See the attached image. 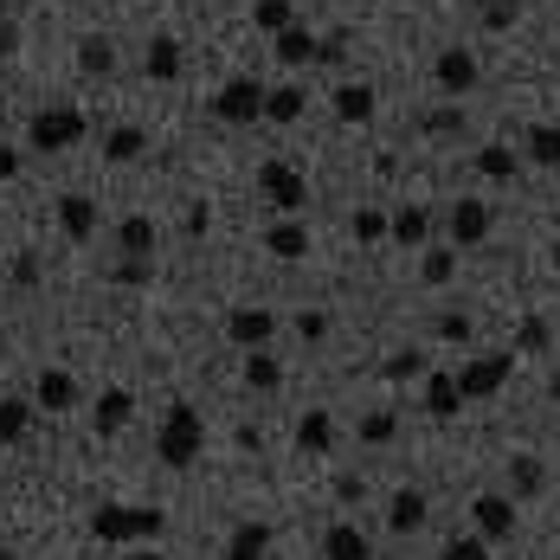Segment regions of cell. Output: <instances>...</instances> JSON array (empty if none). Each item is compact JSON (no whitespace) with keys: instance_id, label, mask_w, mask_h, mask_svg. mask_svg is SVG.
Returning a JSON list of instances; mask_svg holds the SVG:
<instances>
[{"instance_id":"1","label":"cell","mask_w":560,"mask_h":560,"mask_svg":"<svg viewBox=\"0 0 560 560\" xmlns=\"http://www.w3.org/2000/svg\"><path fill=\"white\" fill-rule=\"evenodd\" d=\"M200 451H207V419H200L187 399H174L168 419H162V432H155V457H162L168 470H187Z\"/></svg>"},{"instance_id":"2","label":"cell","mask_w":560,"mask_h":560,"mask_svg":"<svg viewBox=\"0 0 560 560\" xmlns=\"http://www.w3.org/2000/svg\"><path fill=\"white\" fill-rule=\"evenodd\" d=\"M162 528H168L162 509H136V503H104L91 515L97 541H162Z\"/></svg>"},{"instance_id":"3","label":"cell","mask_w":560,"mask_h":560,"mask_svg":"<svg viewBox=\"0 0 560 560\" xmlns=\"http://www.w3.org/2000/svg\"><path fill=\"white\" fill-rule=\"evenodd\" d=\"M84 136H91V122H84V110H71V104H52V110H39L26 122L33 155H65V149H78Z\"/></svg>"},{"instance_id":"4","label":"cell","mask_w":560,"mask_h":560,"mask_svg":"<svg viewBox=\"0 0 560 560\" xmlns=\"http://www.w3.org/2000/svg\"><path fill=\"white\" fill-rule=\"evenodd\" d=\"M509 374H515V354H477V361H464L451 381H457V393H464V399H497Z\"/></svg>"},{"instance_id":"5","label":"cell","mask_w":560,"mask_h":560,"mask_svg":"<svg viewBox=\"0 0 560 560\" xmlns=\"http://www.w3.org/2000/svg\"><path fill=\"white\" fill-rule=\"evenodd\" d=\"M258 194H265L278 213H303V207H310V180L290 168V162H258Z\"/></svg>"},{"instance_id":"6","label":"cell","mask_w":560,"mask_h":560,"mask_svg":"<svg viewBox=\"0 0 560 560\" xmlns=\"http://www.w3.org/2000/svg\"><path fill=\"white\" fill-rule=\"evenodd\" d=\"M213 116H220V122H258V116H265V84H258V78H232V84H220Z\"/></svg>"},{"instance_id":"7","label":"cell","mask_w":560,"mask_h":560,"mask_svg":"<svg viewBox=\"0 0 560 560\" xmlns=\"http://www.w3.org/2000/svg\"><path fill=\"white\" fill-rule=\"evenodd\" d=\"M271 336H278V310H265V303H245L225 316V341H238V348H265Z\"/></svg>"},{"instance_id":"8","label":"cell","mask_w":560,"mask_h":560,"mask_svg":"<svg viewBox=\"0 0 560 560\" xmlns=\"http://www.w3.org/2000/svg\"><path fill=\"white\" fill-rule=\"evenodd\" d=\"M265 252L283 258V265H296V258H310V225L296 220V213H283V220L265 225Z\"/></svg>"},{"instance_id":"9","label":"cell","mask_w":560,"mask_h":560,"mask_svg":"<svg viewBox=\"0 0 560 560\" xmlns=\"http://www.w3.org/2000/svg\"><path fill=\"white\" fill-rule=\"evenodd\" d=\"M432 78H439L445 97H464V91L477 84V58L464 52V46H445V52L432 58Z\"/></svg>"},{"instance_id":"10","label":"cell","mask_w":560,"mask_h":560,"mask_svg":"<svg viewBox=\"0 0 560 560\" xmlns=\"http://www.w3.org/2000/svg\"><path fill=\"white\" fill-rule=\"evenodd\" d=\"M470 515H477V535H483V541H509V535H515V497H497V490H490V497L470 503Z\"/></svg>"},{"instance_id":"11","label":"cell","mask_w":560,"mask_h":560,"mask_svg":"<svg viewBox=\"0 0 560 560\" xmlns=\"http://www.w3.org/2000/svg\"><path fill=\"white\" fill-rule=\"evenodd\" d=\"M445 225H451V238H457V245H483V238H490V225H497V213H490L483 200H457V207L445 213Z\"/></svg>"},{"instance_id":"12","label":"cell","mask_w":560,"mask_h":560,"mask_svg":"<svg viewBox=\"0 0 560 560\" xmlns=\"http://www.w3.org/2000/svg\"><path fill=\"white\" fill-rule=\"evenodd\" d=\"M425 515H432V503H425V490H393V503H387V528L393 535H419L425 528Z\"/></svg>"},{"instance_id":"13","label":"cell","mask_w":560,"mask_h":560,"mask_svg":"<svg viewBox=\"0 0 560 560\" xmlns=\"http://www.w3.org/2000/svg\"><path fill=\"white\" fill-rule=\"evenodd\" d=\"M58 225H65V238H71V245H84V238L97 232V200L65 194V200H58Z\"/></svg>"},{"instance_id":"14","label":"cell","mask_w":560,"mask_h":560,"mask_svg":"<svg viewBox=\"0 0 560 560\" xmlns=\"http://www.w3.org/2000/svg\"><path fill=\"white\" fill-rule=\"evenodd\" d=\"M323 560H374V541H368L354 522H336V528L323 535Z\"/></svg>"},{"instance_id":"15","label":"cell","mask_w":560,"mask_h":560,"mask_svg":"<svg viewBox=\"0 0 560 560\" xmlns=\"http://www.w3.org/2000/svg\"><path fill=\"white\" fill-rule=\"evenodd\" d=\"M129 419H136V393H129V387L97 393V412H91V425H97V432H122Z\"/></svg>"},{"instance_id":"16","label":"cell","mask_w":560,"mask_h":560,"mask_svg":"<svg viewBox=\"0 0 560 560\" xmlns=\"http://www.w3.org/2000/svg\"><path fill=\"white\" fill-rule=\"evenodd\" d=\"M155 220L149 213H129V220L116 225V245H122V258H155Z\"/></svg>"},{"instance_id":"17","label":"cell","mask_w":560,"mask_h":560,"mask_svg":"<svg viewBox=\"0 0 560 560\" xmlns=\"http://www.w3.org/2000/svg\"><path fill=\"white\" fill-rule=\"evenodd\" d=\"M271 555V528L265 522H238L232 541H225V560H265Z\"/></svg>"},{"instance_id":"18","label":"cell","mask_w":560,"mask_h":560,"mask_svg":"<svg viewBox=\"0 0 560 560\" xmlns=\"http://www.w3.org/2000/svg\"><path fill=\"white\" fill-rule=\"evenodd\" d=\"M33 399H39L46 412H65V406H78V381H71L65 368H46V374H39V387H33Z\"/></svg>"},{"instance_id":"19","label":"cell","mask_w":560,"mask_h":560,"mask_svg":"<svg viewBox=\"0 0 560 560\" xmlns=\"http://www.w3.org/2000/svg\"><path fill=\"white\" fill-rule=\"evenodd\" d=\"M425 412H432V419H457V412H464V393H457L451 374H425Z\"/></svg>"},{"instance_id":"20","label":"cell","mask_w":560,"mask_h":560,"mask_svg":"<svg viewBox=\"0 0 560 560\" xmlns=\"http://www.w3.org/2000/svg\"><path fill=\"white\" fill-rule=\"evenodd\" d=\"M310 110V97L296 91V84H278V91H265V122H278V129H290L296 116Z\"/></svg>"},{"instance_id":"21","label":"cell","mask_w":560,"mask_h":560,"mask_svg":"<svg viewBox=\"0 0 560 560\" xmlns=\"http://www.w3.org/2000/svg\"><path fill=\"white\" fill-rule=\"evenodd\" d=\"M142 149H149V136H142V129H129V122L104 136V162H116V168H129V162H142Z\"/></svg>"},{"instance_id":"22","label":"cell","mask_w":560,"mask_h":560,"mask_svg":"<svg viewBox=\"0 0 560 560\" xmlns=\"http://www.w3.org/2000/svg\"><path fill=\"white\" fill-rule=\"evenodd\" d=\"M142 71H149L155 84H174V78H180V46H174L168 33H162V39H149V58H142Z\"/></svg>"},{"instance_id":"23","label":"cell","mask_w":560,"mask_h":560,"mask_svg":"<svg viewBox=\"0 0 560 560\" xmlns=\"http://www.w3.org/2000/svg\"><path fill=\"white\" fill-rule=\"evenodd\" d=\"M509 490H515V503L541 497V490H548V470H541V457H515V464H509Z\"/></svg>"},{"instance_id":"24","label":"cell","mask_w":560,"mask_h":560,"mask_svg":"<svg viewBox=\"0 0 560 560\" xmlns=\"http://www.w3.org/2000/svg\"><path fill=\"white\" fill-rule=\"evenodd\" d=\"M245 387L252 393H278L283 387V368L265 354V348H245Z\"/></svg>"},{"instance_id":"25","label":"cell","mask_w":560,"mask_h":560,"mask_svg":"<svg viewBox=\"0 0 560 560\" xmlns=\"http://www.w3.org/2000/svg\"><path fill=\"white\" fill-rule=\"evenodd\" d=\"M296 445L323 457V451L336 445V419H329V412H303V419H296Z\"/></svg>"},{"instance_id":"26","label":"cell","mask_w":560,"mask_h":560,"mask_svg":"<svg viewBox=\"0 0 560 560\" xmlns=\"http://www.w3.org/2000/svg\"><path fill=\"white\" fill-rule=\"evenodd\" d=\"M522 149H528V162H535V168H560V129H555V122H535Z\"/></svg>"},{"instance_id":"27","label":"cell","mask_w":560,"mask_h":560,"mask_svg":"<svg viewBox=\"0 0 560 560\" xmlns=\"http://www.w3.org/2000/svg\"><path fill=\"white\" fill-rule=\"evenodd\" d=\"M387 232L399 238V245H425V232H432V213H425V207H399V213L387 220Z\"/></svg>"},{"instance_id":"28","label":"cell","mask_w":560,"mask_h":560,"mask_svg":"<svg viewBox=\"0 0 560 560\" xmlns=\"http://www.w3.org/2000/svg\"><path fill=\"white\" fill-rule=\"evenodd\" d=\"M336 116L341 122H368V116H374V84H341L336 91Z\"/></svg>"},{"instance_id":"29","label":"cell","mask_w":560,"mask_h":560,"mask_svg":"<svg viewBox=\"0 0 560 560\" xmlns=\"http://www.w3.org/2000/svg\"><path fill=\"white\" fill-rule=\"evenodd\" d=\"M26 425H33V406H26V399H0V451L20 445Z\"/></svg>"},{"instance_id":"30","label":"cell","mask_w":560,"mask_h":560,"mask_svg":"<svg viewBox=\"0 0 560 560\" xmlns=\"http://www.w3.org/2000/svg\"><path fill=\"white\" fill-rule=\"evenodd\" d=\"M78 65H84L91 78H110V71H116V52H110V39H104V33H91V39L78 46Z\"/></svg>"},{"instance_id":"31","label":"cell","mask_w":560,"mask_h":560,"mask_svg":"<svg viewBox=\"0 0 560 560\" xmlns=\"http://www.w3.org/2000/svg\"><path fill=\"white\" fill-rule=\"evenodd\" d=\"M278 58L283 65H316V39H310L303 26H283L278 33Z\"/></svg>"},{"instance_id":"32","label":"cell","mask_w":560,"mask_h":560,"mask_svg":"<svg viewBox=\"0 0 560 560\" xmlns=\"http://www.w3.org/2000/svg\"><path fill=\"white\" fill-rule=\"evenodd\" d=\"M477 168L490 174V180H515V149H503V142H483V149H477Z\"/></svg>"},{"instance_id":"33","label":"cell","mask_w":560,"mask_h":560,"mask_svg":"<svg viewBox=\"0 0 560 560\" xmlns=\"http://www.w3.org/2000/svg\"><path fill=\"white\" fill-rule=\"evenodd\" d=\"M252 20H258V33H283V26H296V7L290 0H258Z\"/></svg>"},{"instance_id":"34","label":"cell","mask_w":560,"mask_h":560,"mask_svg":"<svg viewBox=\"0 0 560 560\" xmlns=\"http://www.w3.org/2000/svg\"><path fill=\"white\" fill-rule=\"evenodd\" d=\"M381 374H387V381H419V374H425V354H419V348H399V354H387Z\"/></svg>"},{"instance_id":"35","label":"cell","mask_w":560,"mask_h":560,"mask_svg":"<svg viewBox=\"0 0 560 560\" xmlns=\"http://www.w3.org/2000/svg\"><path fill=\"white\" fill-rule=\"evenodd\" d=\"M548 341H555V329H548L541 316H528V323L515 329V348H522V354H548Z\"/></svg>"},{"instance_id":"36","label":"cell","mask_w":560,"mask_h":560,"mask_svg":"<svg viewBox=\"0 0 560 560\" xmlns=\"http://www.w3.org/2000/svg\"><path fill=\"white\" fill-rule=\"evenodd\" d=\"M393 432H399L393 412H368V419H361V445H393Z\"/></svg>"},{"instance_id":"37","label":"cell","mask_w":560,"mask_h":560,"mask_svg":"<svg viewBox=\"0 0 560 560\" xmlns=\"http://www.w3.org/2000/svg\"><path fill=\"white\" fill-rule=\"evenodd\" d=\"M354 238H361V245L387 238V213H381V207H361V213H354Z\"/></svg>"},{"instance_id":"38","label":"cell","mask_w":560,"mask_h":560,"mask_svg":"<svg viewBox=\"0 0 560 560\" xmlns=\"http://www.w3.org/2000/svg\"><path fill=\"white\" fill-rule=\"evenodd\" d=\"M515 13H522V0H483V26H490V33H509Z\"/></svg>"},{"instance_id":"39","label":"cell","mask_w":560,"mask_h":560,"mask_svg":"<svg viewBox=\"0 0 560 560\" xmlns=\"http://www.w3.org/2000/svg\"><path fill=\"white\" fill-rule=\"evenodd\" d=\"M149 278H155V258H122V265L110 271V283H129V290L149 283Z\"/></svg>"},{"instance_id":"40","label":"cell","mask_w":560,"mask_h":560,"mask_svg":"<svg viewBox=\"0 0 560 560\" xmlns=\"http://www.w3.org/2000/svg\"><path fill=\"white\" fill-rule=\"evenodd\" d=\"M445 560H490V541L483 535H457V541H445Z\"/></svg>"},{"instance_id":"41","label":"cell","mask_w":560,"mask_h":560,"mask_svg":"<svg viewBox=\"0 0 560 560\" xmlns=\"http://www.w3.org/2000/svg\"><path fill=\"white\" fill-rule=\"evenodd\" d=\"M451 278H457V258H451V252H425V283L439 290V283H451Z\"/></svg>"},{"instance_id":"42","label":"cell","mask_w":560,"mask_h":560,"mask_svg":"<svg viewBox=\"0 0 560 560\" xmlns=\"http://www.w3.org/2000/svg\"><path fill=\"white\" fill-rule=\"evenodd\" d=\"M439 341H470V316H464V310L439 316Z\"/></svg>"},{"instance_id":"43","label":"cell","mask_w":560,"mask_h":560,"mask_svg":"<svg viewBox=\"0 0 560 560\" xmlns=\"http://www.w3.org/2000/svg\"><path fill=\"white\" fill-rule=\"evenodd\" d=\"M296 336H303V341H323V336H329V316H323V310H303V316H296Z\"/></svg>"},{"instance_id":"44","label":"cell","mask_w":560,"mask_h":560,"mask_svg":"<svg viewBox=\"0 0 560 560\" xmlns=\"http://www.w3.org/2000/svg\"><path fill=\"white\" fill-rule=\"evenodd\" d=\"M425 129H432V136H457V129H464V110H432Z\"/></svg>"},{"instance_id":"45","label":"cell","mask_w":560,"mask_h":560,"mask_svg":"<svg viewBox=\"0 0 560 560\" xmlns=\"http://www.w3.org/2000/svg\"><path fill=\"white\" fill-rule=\"evenodd\" d=\"M336 503H361V477H354V470L336 477Z\"/></svg>"},{"instance_id":"46","label":"cell","mask_w":560,"mask_h":560,"mask_svg":"<svg viewBox=\"0 0 560 560\" xmlns=\"http://www.w3.org/2000/svg\"><path fill=\"white\" fill-rule=\"evenodd\" d=\"M13 46H20V33H13V20H7V7H0V58L13 52Z\"/></svg>"},{"instance_id":"47","label":"cell","mask_w":560,"mask_h":560,"mask_svg":"<svg viewBox=\"0 0 560 560\" xmlns=\"http://www.w3.org/2000/svg\"><path fill=\"white\" fill-rule=\"evenodd\" d=\"M207 225H213V213H207V207H194V213H187V232H194V238H207Z\"/></svg>"},{"instance_id":"48","label":"cell","mask_w":560,"mask_h":560,"mask_svg":"<svg viewBox=\"0 0 560 560\" xmlns=\"http://www.w3.org/2000/svg\"><path fill=\"white\" fill-rule=\"evenodd\" d=\"M13 283H39V265H33V252H26V258L13 265Z\"/></svg>"},{"instance_id":"49","label":"cell","mask_w":560,"mask_h":560,"mask_svg":"<svg viewBox=\"0 0 560 560\" xmlns=\"http://www.w3.org/2000/svg\"><path fill=\"white\" fill-rule=\"evenodd\" d=\"M13 174H20V155H13V149L0 142V180H13Z\"/></svg>"},{"instance_id":"50","label":"cell","mask_w":560,"mask_h":560,"mask_svg":"<svg viewBox=\"0 0 560 560\" xmlns=\"http://www.w3.org/2000/svg\"><path fill=\"white\" fill-rule=\"evenodd\" d=\"M129 560H168V555H155V548H142V555H129Z\"/></svg>"},{"instance_id":"51","label":"cell","mask_w":560,"mask_h":560,"mask_svg":"<svg viewBox=\"0 0 560 560\" xmlns=\"http://www.w3.org/2000/svg\"><path fill=\"white\" fill-rule=\"evenodd\" d=\"M548 393H555V399H560V368H555V381H548Z\"/></svg>"},{"instance_id":"52","label":"cell","mask_w":560,"mask_h":560,"mask_svg":"<svg viewBox=\"0 0 560 560\" xmlns=\"http://www.w3.org/2000/svg\"><path fill=\"white\" fill-rule=\"evenodd\" d=\"M0 7H33V0H0Z\"/></svg>"},{"instance_id":"53","label":"cell","mask_w":560,"mask_h":560,"mask_svg":"<svg viewBox=\"0 0 560 560\" xmlns=\"http://www.w3.org/2000/svg\"><path fill=\"white\" fill-rule=\"evenodd\" d=\"M555 271H560V245H555Z\"/></svg>"},{"instance_id":"54","label":"cell","mask_w":560,"mask_h":560,"mask_svg":"<svg viewBox=\"0 0 560 560\" xmlns=\"http://www.w3.org/2000/svg\"><path fill=\"white\" fill-rule=\"evenodd\" d=\"M464 7H483V0H464Z\"/></svg>"}]
</instances>
